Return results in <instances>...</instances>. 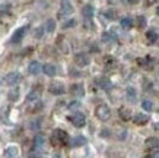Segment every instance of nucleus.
Instances as JSON below:
<instances>
[{"instance_id":"1","label":"nucleus","mask_w":159,"mask_h":158,"mask_svg":"<svg viewBox=\"0 0 159 158\" xmlns=\"http://www.w3.org/2000/svg\"><path fill=\"white\" fill-rule=\"evenodd\" d=\"M95 116H97L99 120H102V122H105V120H108L111 117V110L110 107L105 104H101L97 107V110H95Z\"/></svg>"},{"instance_id":"2","label":"nucleus","mask_w":159,"mask_h":158,"mask_svg":"<svg viewBox=\"0 0 159 158\" xmlns=\"http://www.w3.org/2000/svg\"><path fill=\"white\" fill-rule=\"evenodd\" d=\"M53 141L54 144H60V145H64L69 142V135L61 129H56L53 133Z\"/></svg>"},{"instance_id":"3","label":"nucleus","mask_w":159,"mask_h":158,"mask_svg":"<svg viewBox=\"0 0 159 158\" xmlns=\"http://www.w3.org/2000/svg\"><path fill=\"white\" fill-rule=\"evenodd\" d=\"M70 122L73 123V126H76V127H83V126L86 125V117L83 113H75V114L70 117Z\"/></svg>"},{"instance_id":"4","label":"nucleus","mask_w":159,"mask_h":158,"mask_svg":"<svg viewBox=\"0 0 159 158\" xmlns=\"http://www.w3.org/2000/svg\"><path fill=\"white\" fill-rule=\"evenodd\" d=\"M25 32H26V26H20L13 32L12 38H10V43L12 44H19L22 41V38L25 37Z\"/></svg>"},{"instance_id":"5","label":"nucleus","mask_w":159,"mask_h":158,"mask_svg":"<svg viewBox=\"0 0 159 158\" xmlns=\"http://www.w3.org/2000/svg\"><path fill=\"white\" fill-rule=\"evenodd\" d=\"M75 62H76L77 66H88L89 63H91V59H89V56L88 54H85V53H77V54H75Z\"/></svg>"},{"instance_id":"6","label":"nucleus","mask_w":159,"mask_h":158,"mask_svg":"<svg viewBox=\"0 0 159 158\" xmlns=\"http://www.w3.org/2000/svg\"><path fill=\"white\" fill-rule=\"evenodd\" d=\"M20 82V75L18 72H10L7 76H6V84L10 86L16 85V84H19Z\"/></svg>"},{"instance_id":"7","label":"nucleus","mask_w":159,"mask_h":158,"mask_svg":"<svg viewBox=\"0 0 159 158\" xmlns=\"http://www.w3.org/2000/svg\"><path fill=\"white\" fill-rule=\"evenodd\" d=\"M50 92L54 95H61V94H64V85L60 82H53L50 85Z\"/></svg>"},{"instance_id":"8","label":"nucleus","mask_w":159,"mask_h":158,"mask_svg":"<svg viewBox=\"0 0 159 158\" xmlns=\"http://www.w3.org/2000/svg\"><path fill=\"white\" fill-rule=\"evenodd\" d=\"M28 72L31 73V75H38L39 72H43V65L39 62H37V60L31 62L28 66Z\"/></svg>"},{"instance_id":"9","label":"nucleus","mask_w":159,"mask_h":158,"mask_svg":"<svg viewBox=\"0 0 159 158\" xmlns=\"http://www.w3.org/2000/svg\"><path fill=\"white\" fill-rule=\"evenodd\" d=\"M133 122H134L137 126H143V125H146V123L149 122V116L139 113V114H136L134 117H133Z\"/></svg>"},{"instance_id":"10","label":"nucleus","mask_w":159,"mask_h":158,"mask_svg":"<svg viewBox=\"0 0 159 158\" xmlns=\"http://www.w3.org/2000/svg\"><path fill=\"white\" fill-rule=\"evenodd\" d=\"M43 72L47 75V76H56V73H57V67L51 65V63H47V65H44L43 66Z\"/></svg>"},{"instance_id":"11","label":"nucleus","mask_w":159,"mask_h":158,"mask_svg":"<svg viewBox=\"0 0 159 158\" xmlns=\"http://www.w3.org/2000/svg\"><path fill=\"white\" fill-rule=\"evenodd\" d=\"M44 144H45V138H44L43 135H37L34 139V149L35 151H41Z\"/></svg>"},{"instance_id":"12","label":"nucleus","mask_w":159,"mask_h":158,"mask_svg":"<svg viewBox=\"0 0 159 158\" xmlns=\"http://www.w3.org/2000/svg\"><path fill=\"white\" fill-rule=\"evenodd\" d=\"M70 92H72L73 95H77V97H82L85 94V89H83V85L80 84H73L70 86Z\"/></svg>"},{"instance_id":"13","label":"nucleus","mask_w":159,"mask_h":158,"mask_svg":"<svg viewBox=\"0 0 159 158\" xmlns=\"http://www.w3.org/2000/svg\"><path fill=\"white\" fill-rule=\"evenodd\" d=\"M73 12V7L70 5V2L69 0H61V15H70Z\"/></svg>"},{"instance_id":"14","label":"nucleus","mask_w":159,"mask_h":158,"mask_svg":"<svg viewBox=\"0 0 159 158\" xmlns=\"http://www.w3.org/2000/svg\"><path fill=\"white\" fill-rule=\"evenodd\" d=\"M6 157L7 158H15L18 157V154H19V149H18V146H7L5 151Z\"/></svg>"},{"instance_id":"15","label":"nucleus","mask_w":159,"mask_h":158,"mask_svg":"<svg viewBox=\"0 0 159 158\" xmlns=\"http://www.w3.org/2000/svg\"><path fill=\"white\" fill-rule=\"evenodd\" d=\"M146 38H148V41H149L150 44H153V43H156V41H158L159 35H158V32H156V31H153V29H149V31L146 32Z\"/></svg>"},{"instance_id":"16","label":"nucleus","mask_w":159,"mask_h":158,"mask_svg":"<svg viewBox=\"0 0 159 158\" xmlns=\"http://www.w3.org/2000/svg\"><path fill=\"white\" fill-rule=\"evenodd\" d=\"M82 15L85 16V18H88V19H91L92 16H93V7H92L91 5L83 6V9H82Z\"/></svg>"},{"instance_id":"17","label":"nucleus","mask_w":159,"mask_h":158,"mask_svg":"<svg viewBox=\"0 0 159 158\" xmlns=\"http://www.w3.org/2000/svg\"><path fill=\"white\" fill-rule=\"evenodd\" d=\"M86 144V138L85 136H76L72 139V146H82Z\"/></svg>"},{"instance_id":"18","label":"nucleus","mask_w":159,"mask_h":158,"mask_svg":"<svg viewBox=\"0 0 159 158\" xmlns=\"http://www.w3.org/2000/svg\"><path fill=\"white\" fill-rule=\"evenodd\" d=\"M120 24L124 29H130L131 26H133V19H131V18H123V19L120 21Z\"/></svg>"},{"instance_id":"19","label":"nucleus","mask_w":159,"mask_h":158,"mask_svg":"<svg viewBox=\"0 0 159 158\" xmlns=\"http://www.w3.org/2000/svg\"><path fill=\"white\" fill-rule=\"evenodd\" d=\"M102 41H107V43H116L117 37L111 32H105L104 35H102Z\"/></svg>"},{"instance_id":"20","label":"nucleus","mask_w":159,"mask_h":158,"mask_svg":"<svg viewBox=\"0 0 159 158\" xmlns=\"http://www.w3.org/2000/svg\"><path fill=\"white\" fill-rule=\"evenodd\" d=\"M39 98V92L37 91V89H34V91H31L26 95V101H29V103H32V101H37Z\"/></svg>"},{"instance_id":"21","label":"nucleus","mask_w":159,"mask_h":158,"mask_svg":"<svg viewBox=\"0 0 159 158\" xmlns=\"http://www.w3.org/2000/svg\"><path fill=\"white\" fill-rule=\"evenodd\" d=\"M45 29H47V32H54V29H56V22H54L53 19H48L47 24H45Z\"/></svg>"},{"instance_id":"22","label":"nucleus","mask_w":159,"mask_h":158,"mask_svg":"<svg viewBox=\"0 0 159 158\" xmlns=\"http://www.w3.org/2000/svg\"><path fill=\"white\" fill-rule=\"evenodd\" d=\"M127 98L130 101H134L136 100V89L134 88H127Z\"/></svg>"},{"instance_id":"23","label":"nucleus","mask_w":159,"mask_h":158,"mask_svg":"<svg viewBox=\"0 0 159 158\" xmlns=\"http://www.w3.org/2000/svg\"><path fill=\"white\" fill-rule=\"evenodd\" d=\"M142 108L146 110V111H150L152 108H153V104H152L149 100H145V101H142Z\"/></svg>"},{"instance_id":"24","label":"nucleus","mask_w":159,"mask_h":158,"mask_svg":"<svg viewBox=\"0 0 159 158\" xmlns=\"http://www.w3.org/2000/svg\"><path fill=\"white\" fill-rule=\"evenodd\" d=\"M120 117L123 120H130V111L127 108H121L120 110Z\"/></svg>"},{"instance_id":"25","label":"nucleus","mask_w":159,"mask_h":158,"mask_svg":"<svg viewBox=\"0 0 159 158\" xmlns=\"http://www.w3.org/2000/svg\"><path fill=\"white\" fill-rule=\"evenodd\" d=\"M98 84H99V85L102 86V88H111V82L108 81V79H105V78H101V79H99V81H98Z\"/></svg>"},{"instance_id":"26","label":"nucleus","mask_w":159,"mask_h":158,"mask_svg":"<svg viewBox=\"0 0 159 158\" xmlns=\"http://www.w3.org/2000/svg\"><path fill=\"white\" fill-rule=\"evenodd\" d=\"M159 145V141L155 138H149L146 141V146H158Z\"/></svg>"},{"instance_id":"27","label":"nucleus","mask_w":159,"mask_h":158,"mask_svg":"<svg viewBox=\"0 0 159 158\" xmlns=\"http://www.w3.org/2000/svg\"><path fill=\"white\" fill-rule=\"evenodd\" d=\"M104 15H105L108 19H116V10H114V9H108Z\"/></svg>"},{"instance_id":"28","label":"nucleus","mask_w":159,"mask_h":158,"mask_svg":"<svg viewBox=\"0 0 159 158\" xmlns=\"http://www.w3.org/2000/svg\"><path fill=\"white\" fill-rule=\"evenodd\" d=\"M75 25H76V21L69 19L67 22H64V24H63V28H72V26H75Z\"/></svg>"},{"instance_id":"29","label":"nucleus","mask_w":159,"mask_h":158,"mask_svg":"<svg viewBox=\"0 0 159 158\" xmlns=\"http://www.w3.org/2000/svg\"><path fill=\"white\" fill-rule=\"evenodd\" d=\"M18 95H19V92H18V89H15V92L9 94V98L10 100H18Z\"/></svg>"},{"instance_id":"30","label":"nucleus","mask_w":159,"mask_h":158,"mask_svg":"<svg viewBox=\"0 0 159 158\" xmlns=\"http://www.w3.org/2000/svg\"><path fill=\"white\" fill-rule=\"evenodd\" d=\"M146 25V19L143 18V16H140L139 18V26H145Z\"/></svg>"},{"instance_id":"31","label":"nucleus","mask_w":159,"mask_h":158,"mask_svg":"<svg viewBox=\"0 0 159 158\" xmlns=\"http://www.w3.org/2000/svg\"><path fill=\"white\" fill-rule=\"evenodd\" d=\"M79 105H80V104H79V103H77V101H73L72 104L69 105V108H76V107H79Z\"/></svg>"},{"instance_id":"32","label":"nucleus","mask_w":159,"mask_h":158,"mask_svg":"<svg viewBox=\"0 0 159 158\" xmlns=\"http://www.w3.org/2000/svg\"><path fill=\"white\" fill-rule=\"evenodd\" d=\"M152 158H159V149H158V151H155L153 155H152Z\"/></svg>"},{"instance_id":"33","label":"nucleus","mask_w":159,"mask_h":158,"mask_svg":"<svg viewBox=\"0 0 159 158\" xmlns=\"http://www.w3.org/2000/svg\"><path fill=\"white\" fill-rule=\"evenodd\" d=\"M156 15H158V16H159V6H158V7H156Z\"/></svg>"},{"instance_id":"34","label":"nucleus","mask_w":159,"mask_h":158,"mask_svg":"<svg viewBox=\"0 0 159 158\" xmlns=\"http://www.w3.org/2000/svg\"><path fill=\"white\" fill-rule=\"evenodd\" d=\"M155 129H158V130H159V125H155Z\"/></svg>"}]
</instances>
